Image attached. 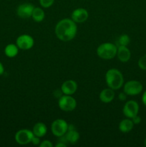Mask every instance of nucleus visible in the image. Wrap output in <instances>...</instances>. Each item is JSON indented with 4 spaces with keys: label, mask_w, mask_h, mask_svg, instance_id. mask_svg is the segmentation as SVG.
Wrapping results in <instances>:
<instances>
[{
    "label": "nucleus",
    "mask_w": 146,
    "mask_h": 147,
    "mask_svg": "<svg viewBox=\"0 0 146 147\" xmlns=\"http://www.w3.org/2000/svg\"><path fill=\"white\" fill-rule=\"evenodd\" d=\"M77 32V24L72 19H63L56 24V36L59 40L63 42H68L73 40L76 36Z\"/></svg>",
    "instance_id": "1"
},
{
    "label": "nucleus",
    "mask_w": 146,
    "mask_h": 147,
    "mask_svg": "<svg viewBox=\"0 0 146 147\" xmlns=\"http://www.w3.org/2000/svg\"><path fill=\"white\" fill-rule=\"evenodd\" d=\"M105 81L108 88L118 90L123 86L124 78L121 72L115 68L110 69L105 74Z\"/></svg>",
    "instance_id": "2"
},
{
    "label": "nucleus",
    "mask_w": 146,
    "mask_h": 147,
    "mask_svg": "<svg viewBox=\"0 0 146 147\" xmlns=\"http://www.w3.org/2000/svg\"><path fill=\"white\" fill-rule=\"evenodd\" d=\"M117 47L111 42H104L98 46L97 54L100 58L104 60H110L114 58L117 55Z\"/></svg>",
    "instance_id": "3"
},
{
    "label": "nucleus",
    "mask_w": 146,
    "mask_h": 147,
    "mask_svg": "<svg viewBox=\"0 0 146 147\" xmlns=\"http://www.w3.org/2000/svg\"><path fill=\"white\" fill-rule=\"evenodd\" d=\"M58 106L59 108L63 111H72L77 106V102L75 99L70 95H64L59 99Z\"/></svg>",
    "instance_id": "4"
},
{
    "label": "nucleus",
    "mask_w": 146,
    "mask_h": 147,
    "mask_svg": "<svg viewBox=\"0 0 146 147\" xmlns=\"http://www.w3.org/2000/svg\"><path fill=\"white\" fill-rule=\"evenodd\" d=\"M69 124L63 119H58L54 120L51 125V130L53 135L57 137H61L67 133Z\"/></svg>",
    "instance_id": "5"
},
{
    "label": "nucleus",
    "mask_w": 146,
    "mask_h": 147,
    "mask_svg": "<svg viewBox=\"0 0 146 147\" xmlns=\"http://www.w3.org/2000/svg\"><path fill=\"white\" fill-rule=\"evenodd\" d=\"M143 84L137 80H129L123 87V90L127 96H137L143 91Z\"/></svg>",
    "instance_id": "6"
},
{
    "label": "nucleus",
    "mask_w": 146,
    "mask_h": 147,
    "mask_svg": "<svg viewBox=\"0 0 146 147\" xmlns=\"http://www.w3.org/2000/svg\"><path fill=\"white\" fill-rule=\"evenodd\" d=\"M139 104L135 100H129L125 103L123 109V113L127 118L132 119L138 114Z\"/></svg>",
    "instance_id": "7"
},
{
    "label": "nucleus",
    "mask_w": 146,
    "mask_h": 147,
    "mask_svg": "<svg viewBox=\"0 0 146 147\" xmlns=\"http://www.w3.org/2000/svg\"><path fill=\"white\" fill-rule=\"evenodd\" d=\"M34 134L32 131L29 129L19 130L15 134V141L20 145H25L31 143Z\"/></svg>",
    "instance_id": "8"
},
{
    "label": "nucleus",
    "mask_w": 146,
    "mask_h": 147,
    "mask_svg": "<svg viewBox=\"0 0 146 147\" xmlns=\"http://www.w3.org/2000/svg\"><path fill=\"white\" fill-rule=\"evenodd\" d=\"M16 44L19 49L27 50L31 49L34 46V41L31 36L29 35V34H21L17 37Z\"/></svg>",
    "instance_id": "9"
},
{
    "label": "nucleus",
    "mask_w": 146,
    "mask_h": 147,
    "mask_svg": "<svg viewBox=\"0 0 146 147\" xmlns=\"http://www.w3.org/2000/svg\"><path fill=\"white\" fill-rule=\"evenodd\" d=\"M34 6L31 3H24L17 7V14L20 18L27 19L31 17L32 11L34 9Z\"/></svg>",
    "instance_id": "10"
},
{
    "label": "nucleus",
    "mask_w": 146,
    "mask_h": 147,
    "mask_svg": "<svg viewBox=\"0 0 146 147\" xmlns=\"http://www.w3.org/2000/svg\"><path fill=\"white\" fill-rule=\"evenodd\" d=\"M88 11L84 8H77L72 11L71 19L76 23L84 22L88 18Z\"/></svg>",
    "instance_id": "11"
},
{
    "label": "nucleus",
    "mask_w": 146,
    "mask_h": 147,
    "mask_svg": "<svg viewBox=\"0 0 146 147\" xmlns=\"http://www.w3.org/2000/svg\"><path fill=\"white\" fill-rule=\"evenodd\" d=\"M77 89V84L74 80H68L62 83L61 86V91L64 95H72Z\"/></svg>",
    "instance_id": "12"
},
{
    "label": "nucleus",
    "mask_w": 146,
    "mask_h": 147,
    "mask_svg": "<svg viewBox=\"0 0 146 147\" xmlns=\"http://www.w3.org/2000/svg\"><path fill=\"white\" fill-rule=\"evenodd\" d=\"M64 136H65L66 139H67V143H70L71 144L77 143V141L80 139V134L76 130L75 127L72 124L69 125L68 130Z\"/></svg>",
    "instance_id": "13"
},
{
    "label": "nucleus",
    "mask_w": 146,
    "mask_h": 147,
    "mask_svg": "<svg viewBox=\"0 0 146 147\" xmlns=\"http://www.w3.org/2000/svg\"><path fill=\"white\" fill-rule=\"evenodd\" d=\"M116 56L122 63H127L131 57V53L127 46H118Z\"/></svg>",
    "instance_id": "14"
},
{
    "label": "nucleus",
    "mask_w": 146,
    "mask_h": 147,
    "mask_svg": "<svg viewBox=\"0 0 146 147\" xmlns=\"http://www.w3.org/2000/svg\"><path fill=\"white\" fill-rule=\"evenodd\" d=\"M100 100L102 103H109L113 101V100L115 98V92L114 90H113L110 88H104V90H102L100 93Z\"/></svg>",
    "instance_id": "15"
},
{
    "label": "nucleus",
    "mask_w": 146,
    "mask_h": 147,
    "mask_svg": "<svg viewBox=\"0 0 146 147\" xmlns=\"http://www.w3.org/2000/svg\"><path fill=\"white\" fill-rule=\"evenodd\" d=\"M134 125L131 119H123L119 123V130L123 133H128L133 130Z\"/></svg>",
    "instance_id": "16"
},
{
    "label": "nucleus",
    "mask_w": 146,
    "mask_h": 147,
    "mask_svg": "<svg viewBox=\"0 0 146 147\" xmlns=\"http://www.w3.org/2000/svg\"><path fill=\"white\" fill-rule=\"evenodd\" d=\"M32 132L34 135L38 136V137H43L47 134V127L42 122H38V123L34 124Z\"/></svg>",
    "instance_id": "17"
},
{
    "label": "nucleus",
    "mask_w": 146,
    "mask_h": 147,
    "mask_svg": "<svg viewBox=\"0 0 146 147\" xmlns=\"http://www.w3.org/2000/svg\"><path fill=\"white\" fill-rule=\"evenodd\" d=\"M31 17L36 22H41L44 20L45 17V13L44 11L40 7H34L32 11Z\"/></svg>",
    "instance_id": "18"
},
{
    "label": "nucleus",
    "mask_w": 146,
    "mask_h": 147,
    "mask_svg": "<svg viewBox=\"0 0 146 147\" xmlns=\"http://www.w3.org/2000/svg\"><path fill=\"white\" fill-rule=\"evenodd\" d=\"M19 53V47H17V45L14 44H9L8 45L6 46L4 49V53L8 57L12 58V57H16Z\"/></svg>",
    "instance_id": "19"
},
{
    "label": "nucleus",
    "mask_w": 146,
    "mask_h": 147,
    "mask_svg": "<svg viewBox=\"0 0 146 147\" xmlns=\"http://www.w3.org/2000/svg\"><path fill=\"white\" fill-rule=\"evenodd\" d=\"M130 42V37L126 34L120 35V37H119L118 40H117V43H118L119 46H127Z\"/></svg>",
    "instance_id": "20"
},
{
    "label": "nucleus",
    "mask_w": 146,
    "mask_h": 147,
    "mask_svg": "<svg viewBox=\"0 0 146 147\" xmlns=\"http://www.w3.org/2000/svg\"><path fill=\"white\" fill-rule=\"evenodd\" d=\"M138 64L139 67L140 69L143 70H146V54L144 55L143 56H142L138 60Z\"/></svg>",
    "instance_id": "21"
},
{
    "label": "nucleus",
    "mask_w": 146,
    "mask_h": 147,
    "mask_svg": "<svg viewBox=\"0 0 146 147\" xmlns=\"http://www.w3.org/2000/svg\"><path fill=\"white\" fill-rule=\"evenodd\" d=\"M54 0H40V5L44 8H49L54 4Z\"/></svg>",
    "instance_id": "22"
},
{
    "label": "nucleus",
    "mask_w": 146,
    "mask_h": 147,
    "mask_svg": "<svg viewBox=\"0 0 146 147\" xmlns=\"http://www.w3.org/2000/svg\"><path fill=\"white\" fill-rule=\"evenodd\" d=\"M53 144L49 140H44L40 144V147H53Z\"/></svg>",
    "instance_id": "23"
},
{
    "label": "nucleus",
    "mask_w": 146,
    "mask_h": 147,
    "mask_svg": "<svg viewBox=\"0 0 146 147\" xmlns=\"http://www.w3.org/2000/svg\"><path fill=\"white\" fill-rule=\"evenodd\" d=\"M31 143H32L34 145H40V137L35 136V135H34L32 137V139H31Z\"/></svg>",
    "instance_id": "24"
},
{
    "label": "nucleus",
    "mask_w": 146,
    "mask_h": 147,
    "mask_svg": "<svg viewBox=\"0 0 146 147\" xmlns=\"http://www.w3.org/2000/svg\"><path fill=\"white\" fill-rule=\"evenodd\" d=\"M132 121H133V123L135 125H137L139 124V123L141 122V118H140V116H139L138 115H136L135 116H134L133 118H132Z\"/></svg>",
    "instance_id": "25"
},
{
    "label": "nucleus",
    "mask_w": 146,
    "mask_h": 147,
    "mask_svg": "<svg viewBox=\"0 0 146 147\" xmlns=\"http://www.w3.org/2000/svg\"><path fill=\"white\" fill-rule=\"evenodd\" d=\"M127 96V95H126V93H125V92H123V93H120L118 96V98L120 99V100H122V101H123V100H126V98H127V96Z\"/></svg>",
    "instance_id": "26"
},
{
    "label": "nucleus",
    "mask_w": 146,
    "mask_h": 147,
    "mask_svg": "<svg viewBox=\"0 0 146 147\" xmlns=\"http://www.w3.org/2000/svg\"><path fill=\"white\" fill-rule=\"evenodd\" d=\"M142 101H143V104L146 106V90H145L143 96H142Z\"/></svg>",
    "instance_id": "27"
},
{
    "label": "nucleus",
    "mask_w": 146,
    "mask_h": 147,
    "mask_svg": "<svg viewBox=\"0 0 146 147\" xmlns=\"http://www.w3.org/2000/svg\"><path fill=\"white\" fill-rule=\"evenodd\" d=\"M56 146L57 147H66L67 146V144L64 142H59L58 143L56 144Z\"/></svg>",
    "instance_id": "28"
},
{
    "label": "nucleus",
    "mask_w": 146,
    "mask_h": 147,
    "mask_svg": "<svg viewBox=\"0 0 146 147\" xmlns=\"http://www.w3.org/2000/svg\"><path fill=\"white\" fill-rule=\"evenodd\" d=\"M4 66H3L2 63L0 62V76H1V75L4 73Z\"/></svg>",
    "instance_id": "29"
},
{
    "label": "nucleus",
    "mask_w": 146,
    "mask_h": 147,
    "mask_svg": "<svg viewBox=\"0 0 146 147\" xmlns=\"http://www.w3.org/2000/svg\"><path fill=\"white\" fill-rule=\"evenodd\" d=\"M144 145L146 146V138H145V141H144Z\"/></svg>",
    "instance_id": "30"
}]
</instances>
